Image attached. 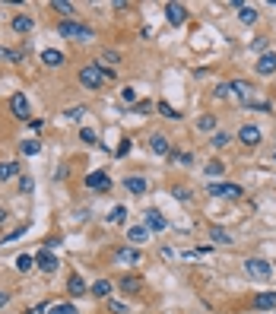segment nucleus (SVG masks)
I'll use <instances>...</instances> for the list:
<instances>
[{"label":"nucleus","mask_w":276,"mask_h":314,"mask_svg":"<svg viewBox=\"0 0 276 314\" xmlns=\"http://www.w3.org/2000/svg\"><path fill=\"white\" fill-rule=\"evenodd\" d=\"M124 190H130V194H146V178H140V175H134V178H124Z\"/></svg>","instance_id":"obj_15"},{"label":"nucleus","mask_w":276,"mask_h":314,"mask_svg":"<svg viewBox=\"0 0 276 314\" xmlns=\"http://www.w3.org/2000/svg\"><path fill=\"white\" fill-rule=\"evenodd\" d=\"M238 140H242L245 146H257V143H260V127H254V124H245L242 130H238Z\"/></svg>","instance_id":"obj_11"},{"label":"nucleus","mask_w":276,"mask_h":314,"mask_svg":"<svg viewBox=\"0 0 276 314\" xmlns=\"http://www.w3.org/2000/svg\"><path fill=\"white\" fill-rule=\"evenodd\" d=\"M42 64H48V67H61V64H64V54L57 51V48H45V51H42Z\"/></svg>","instance_id":"obj_16"},{"label":"nucleus","mask_w":276,"mask_h":314,"mask_svg":"<svg viewBox=\"0 0 276 314\" xmlns=\"http://www.w3.org/2000/svg\"><path fill=\"white\" fill-rule=\"evenodd\" d=\"M165 19H169L172 26H184L187 7H184V4H165Z\"/></svg>","instance_id":"obj_6"},{"label":"nucleus","mask_w":276,"mask_h":314,"mask_svg":"<svg viewBox=\"0 0 276 314\" xmlns=\"http://www.w3.org/2000/svg\"><path fill=\"white\" fill-rule=\"evenodd\" d=\"M19 190H22V194H32V190H35V178L22 175V178H19Z\"/></svg>","instance_id":"obj_36"},{"label":"nucleus","mask_w":276,"mask_h":314,"mask_svg":"<svg viewBox=\"0 0 276 314\" xmlns=\"http://www.w3.org/2000/svg\"><path fill=\"white\" fill-rule=\"evenodd\" d=\"M10 111H13V117H19V121H29V99L22 92H16L13 99H10Z\"/></svg>","instance_id":"obj_7"},{"label":"nucleus","mask_w":276,"mask_h":314,"mask_svg":"<svg viewBox=\"0 0 276 314\" xmlns=\"http://www.w3.org/2000/svg\"><path fill=\"white\" fill-rule=\"evenodd\" d=\"M48 314H76V308L70 301H61V305H48Z\"/></svg>","instance_id":"obj_29"},{"label":"nucleus","mask_w":276,"mask_h":314,"mask_svg":"<svg viewBox=\"0 0 276 314\" xmlns=\"http://www.w3.org/2000/svg\"><path fill=\"white\" fill-rule=\"evenodd\" d=\"M4 222H7V213H4V210H0V225H4Z\"/></svg>","instance_id":"obj_52"},{"label":"nucleus","mask_w":276,"mask_h":314,"mask_svg":"<svg viewBox=\"0 0 276 314\" xmlns=\"http://www.w3.org/2000/svg\"><path fill=\"white\" fill-rule=\"evenodd\" d=\"M32 29H35V19H32V16H13V32L29 35Z\"/></svg>","instance_id":"obj_18"},{"label":"nucleus","mask_w":276,"mask_h":314,"mask_svg":"<svg viewBox=\"0 0 276 314\" xmlns=\"http://www.w3.org/2000/svg\"><path fill=\"white\" fill-rule=\"evenodd\" d=\"M149 149H152V155H172V143H169L165 134H155L149 140Z\"/></svg>","instance_id":"obj_12"},{"label":"nucleus","mask_w":276,"mask_h":314,"mask_svg":"<svg viewBox=\"0 0 276 314\" xmlns=\"http://www.w3.org/2000/svg\"><path fill=\"white\" fill-rule=\"evenodd\" d=\"M254 308H257V311H273V308H276V292H260V295H254Z\"/></svg>","instance_id":"obj_14"},{"label":"nucleus","mask_w":276,"mask_h":314,"mask_svg":"<svg viewBox=\"0 0 276 314\" xmlns=\"http://www.w3.org/2000/svg\"><path fill=\"white\" fill-rule=\"evenodd\" d=\"M245 105H251V108H257V111H270V102H260V99H248Z\"/></svg>","instance_id":"obj_44"},{"label":"nucleus","mask_w":276,"mask_h":314,"mask_svg":"<svg viewBox=\"0 0 276 314\" xmlns=\"http://www.w3.org/2000/svg\"><path fill=\"white\" fill-rule=\"evenodd\" d=\"M7 301H10V295H7V292H0V308H4Z\"/></svg>","instance_id":"obj_51"},{"label":"nucleus","mask_w":276,"mask_h":314,"mask_svg":"<svg viewBox=\"0 0 276 314\" xmlns=\"http://www.w3.org/2000/svg\"><path fill=\"white\" fill-rule=\"evenodd\" d=\"M121 102L124 105H137V92L134 89H121Z\"/></svg>","instance_id":"obj_41"},{"label":"nucleus","mask_w":276,"mask_h":314,"mask_svg":"<svg viewBox=\"0 0 276 314\" xmlns=\"http://www.w3.org/2000/svg\"><path fill=\"white\" fill-rule=\"evenodd\" d=\"M159 111H162V117H169V121H178V117H181V114H178L169 102H159Z\"/></svg>","instance_id":"obj_34"},{"label":"nucleus","mask_w":276,"mask_h":314,"mask_svg":"<svg viewBox=\"0 0 276 314\" xmlns=\"http://www.w3.org/2000/svg\"><path fill=\"white\" fill-rule=\"evenodd\" d=\"M80 140L86 143V146H95V143H99V140H95V134H92L89 127H83V130H80Z\"/></svg>","instance_id":"obj_39"},{"label":"nucleus","mask_w":276,"mask_h":314,"mask_svg":"<svg viewBox=\"0 0 276 314\" xmlns=\"http://www.w3.org/2000/svg\"><path fill=\"white\" fill-rule=\"evenodd\" d=\"M89 292H92L95 298H108V295H111V283H108V280H95Z\"/></svg>","instance_id":"obj_21"},{"label":"nucleus","mask_w":276,"mask_h":314,"mask_svg":"<svg viewBox=\"0 0 276 314\" xmlns=\"http://www.w3.org/2000/svg\"><path fill=\"white\" fill-rule=\"evenodd\" d=\"M86 187L89 190H111V178L105 172H89L86 175Z\"/></svg>","instance_id":"obj_8"},{"label":"nucleus","mask_w":276,"mask_h":314,"mask_svg":"<svg viewBox=\"0 0 276 314\" xmlns=\"http://www.w3.org/2000/svg\"><path fill=\"white\" fill-rule=\"evenodd\" d=\"M146 238H149V228H146V225H134V228H127V241H134V245H143Z\"/></svg>","instance_id":"obj_19"},{"label":"nucleus","mask_w":276,"mask_h":314,"mask_svg":"<svg viewBox=\"0 0 276 314\" xmlns=\"http://www.w3.org/2000/svg\"><path fill=\"white\" fill-rule=\"evenodd\" d=\"M232 95V86L229 83H222V86H216V99H229Z\"/></svg>","instance_id":"obj_45"},{"label":"nucleus","mask_w":276,"mask_h":314,"mask_svg":"<svg viewBox=\"0 0 276 314\" xmlns=\"http://www.w3.org/2000/svg\"><path fill=\"white\" fill-rule=\"evenodd\" d=\"M251 48H254L257 54H267V38H254V42H251Z\"/></svg>","instance_id":"obj_46"},{"label":"nucleus","mask_w":276,"mask_h":314,"mask_svg":"<svg viewBox=\"0 0 276 314\" xmlns=\"http://www.w3.org/2000/svg\"><path fill=\"white\" fill-rule=\"evenodd\" d=\"M26 228H29V225H26V222H22L19 228H13V232H10V235H7L4 241H0V245H10V241H16V238H22V235H26Z\"/></svg>","instance_id":"obj_35"},{"label":"nucleus","mask_w":276,"mask_h":314,"mask_svg":"<svg viewBox=\"0 0 276 314\" xmlns=\"http://www.w3.org/2000/svg\"><path fill=\"white\" fill-rule=\"evenodd\" d=\"M0 57H4V60H13V64H22L26 51H10V48H0Z\"/></svg>","instance_id":"obj_30"},{"label":"nucleus","mask_w":276,"mask_h":314,"mask_svg":"<svg viewBox=\"0 0 276 314\" xmlns=\"http://www.w3.org/2000/svg\"><path fill=\"white\" fill-rule=\"evenodd\" d=\"M83 114H86V108H83V105H76V108H67V121H80Z\"/></svg>","instance_id":"obj_40"},{"label":"nucleus","mask_w":276,"mask_h":314,"mask_svg":"<svg viewBox=\"0 0 276 314\" xmlns=\"http://www.w3.org/2000/svg\"><path fill=\"white\" fill-rule=\"evenodd\" d=\"M105 80H111V70H105L99 60H95V64H86V67L80 70V83L86 89H102Z\"/></svg>","instance_id":"obj_1"},{"label":"nucleus","mask_w":276,"mask_h":314,"mask_svg":"<svg viewBox=\"0 0 276 314\" xmlns=\"http://www.w3.org/2000/svg\"><path fill=\"white\" fill-rule=\"evenodd\" d=\"M114 257H117V263H140V251L137 248H121Z\"/></svg>","instance_id":"obj_20"},{"label":"nucleus","mask_w":276,"mask_h":314,"mask_svg":"<svg viewBox=\"0 0 276 314\" xmlns=\"http://www.w3.org/2000/svg\"><path fill=\"white\" fill-rule=\"evenodd\" d=\"M169 159L172 162H181V165H190V162H194V155H190V152H172Z\"/></svg>","instance_id":"obj_38"},{"label":"nucleus","mask_w":276,"mask_h":314,"mask_svg":"<svg viewBox=\"0 0 276 314\" xmlns=\"http://www.w3.org/2000/svg\"><path fill=\"white\" fill-rule=\"evenodd\" d=\"M210 238L216 241V245H232V235L225 232V228H219V225H213V228H210Z\"/></svg>","instance_id":"obj_24"},{"label":"nucleus","mask_w":276,"mask_h":314,"mask_svg":"<svg viewBox=\"0 0 276 314\" xmlns=\"http://www.w3.org/2000/svg\"><path fill=\"white\" fill-rule=\"evenodd\" d=\"M127 219V210L124 207H114L111 213H108V222H124Z\"/></svg>","instance_id":"obj_37"},{"label":"nucleus","mask_w":276,"mask_h":314,"mask_svg":"<svg viewBox=\"0 0 276 314\" xmlns=\"http://www.w3.org/2000/svg\"><path fill=\"white\" fill-rule=\"evenodd\" d=\"M143 225H146L149 232H165V228H169V219H165L159 210H149L146 219H143Z\"/></svg>","instance_id":"obj_9"},{"label":"nucleus","mask_w":276,"mask_h":314,"mask_svg":"<svg viewBox=\"0 0 276 314\" xmlns=\"http://www.w3.org/2000/svg\"><path fill=\"white\" fill-rule=\"evenodd\" d=\"M130 152V140H121V146H117V155H127Z\"/></svg>","instance_id":"obj_48"},{"label":"nucleus","mask_w":276,"mask_h":314,"mask_svg":"<svg viewBox=\"0 0 276 314\" xmlns=\"http://www.w3.org/2000/svg\"><path fill=\"white\" fill-rule=\"evenodd\" d=\"M149 108H152L149 102H137V105H134V111H149Z\"/></svg>","instance_id":"obj_49"},{"label":"nucleus","mask_w":276,"mask_h":314,"mask_svg":"<svg viewBox=\"0 0 276 314\" xmlns=\"http://www.w3.org/2000/svg\"><path fill=\"white\" fill-rule=\"evenodd\" d=\"M35 263H38V270H45V273H54L57 267H61V263H57V257L51 254V251H38V254H35Z\"/></svg>","instance_id":"obj_10"},{"label":"nucleus","mask_w":276,"mask_h":314,"mask_svg":"<svg viewBox=\"0 0 276 314\" xmlns=\"http://www.w3.org/2000/svg\"><path fill=\"white\" fill-rule=\"evenodd\" d=\"M207 190H210L213 197H229V200H238V197L245 194V187H242V184H232V181H222V184H210Z\"/></svg>","instance_id":"obj_4"},{"label":"nucleus","mask_w":276,"mask_h":314,"mask_svg":"<svg viewBox=\"0 0 276 314\" xmlns=\"http://www.w3.org/2000/svg\"><path fill=\"white\" fill-rule=\"evenodd\" d=\"M121 292H130V295H137V292H143V280L140 276H121Z\"/></svg>","instance_id":"obj_13"},{"label":"nucleus","mask_w":276,"mask_h":314,"mask_svg":"<svg viewBox=\"0 0 276 314\" xmlns=\"http://www.w3.org/2000/svg\"><path fill=\"white\" fill-rule=\"evenodd\" d=\"M57 32H61L64 38H70V42H92V38H95L92 26H86V22H76V19H64L61 26H57Z\"/></svg>","instance_id":"obj_2"},{"label":"nucleus","mask_w":276,"mask_h":314,"mask_svg":"<svg viewBox=\"0 0 276 314\" xmlns=\"http://www.w3.org/2000/svg\"><path fill=\"white\" fill-rule=\"evenodd\" d=\"M229 86H232V92H235L242 102H248V99H251V86H248L245 80H235V83H229Z\"/></svg>","instance_id":"obj_23"},{"label":"nucleus","mask_w":276,"mask_h":314,"mask_svg":"<svg viewBox=\"0 0 276 314\" xmlns=\"http://www.w3.org/2000/svg\"><path fill=\"white\" fill-rule=\"evenodd\" d=\"M175 197L178 200H190V190L187 187H175Z\"/></svg>","instance_id":"obj_47"},{"label":"nucleus","mask_w":276,"mask_h":314,"mask_svg":"<svg viewBox=\"0 0 276 314\" xmlns=\"http://www.w3.org/2000/svg\"><path fill=\"white\" fill-rule=\"evenodd\" d=\"M48 311V305H35V308H29V314H45Z\"/></svg>","instance_id":"obj_50"},{"label":"nucleus","mask_w":276,"mask_h":314,"mask_svg":"<svg viewBox=\"0 0 276 314\" xmlns=\"http://www.w3.org/2000/svg\"><path fill=\"white\" fill-rule=\"evenodd\" d=\"M254 70H257L260 76H273V73H276V51L260 54V57H257V64H254Z\"/></svg>","instance_id":"obj_5"},{"label":"nucleus","mask_w":276,"mask_h":314,"mask_svg":"<svg viewBox=\"0 0 276 314\" xmlns=\"http://www.w3.org/2000/svg\"><path fill=\"white\" fill-rule=\"evenodd\" d=\"M238 19H242V22H245V26H254V22H257V10L245 4L242 10H238Z\"/></svg>","instance_id":"obj_25"},{"label":"nucleus","mask_w":276,"mask_h":314,"mask_svg":"<svg viewBox=\"0 0 276 314\" xmlns=\"http://www.w3.org/2000/svg\"><path fill=\"white\" fill-rule=\"evenodd\" d=\"M207 175H213V178H219V175H225V162H219V159H213V162L207 165Z\"/></svg>","instance_id":"obj_33"},{"label":"nucleus","mask_w":276,"mask_h":314,"mask_svg":"<svg viewBox=\"0 0 276 314\" xmlns=\"http://www.w3.org/2000/svg\"><path fill=\"white\" fill-rule=\"evenodd\" d=\"M102 60L105 64H121V54L117 51H102Z\"/></svg>","instance_id":"obj_42"},{"label":"nucleus","mask_w":276,"mask_h":314,"mask_svg":"<svg viewBox=\"0 0 276 314\" xmlns=\"http://www.w3.org/2000/svg\"><path fill=\"white\" fill-rule=\"evenodd\" d=\"M32 263H35V257L19 254V257H16V270H19V273H29V270H32Z\"/></svg>","instance_id":"obj_31"},{"label":"nucleus","mask_w":276,"mask_h":314,"mask_svg":"<svg viewBox=\"0 0 276 314\" xmlns=\"http://www.w3.org/2000/svg\"><path fill=\"white\" fill-rule=\"evenodd\" d=\"M51 10H57L61 16H73V4H67V0H51Z\"/></svg>","instance_id":"obj_28"},{"label":"nucleus","mask_w":276,"mask_h":314,"mask_svg":"<svg viewBox=\"0 0 276 314\" xmlns=\"http://www.w3.org/2000/svg\"><path fill=\"white\" fill-rule=\"evenodd\" d=\"M38 152H42L38 140H26V143H22V155H38Z\"/></svg>","instance_id":"obj_32"},{"label":"nucleus","mask_w":276,"mask_h":314,"mask_svg":"<svg viewBox=\"0 0 276 314\" xmlns=\"http://www.w3.org/2000/svg\"><path fill=\"white\" fill-rule=\"evenodd\" d=\"M197 130H203V134H216V114H203L197 121Z\"/></svg>","instance_id":"obj_26"},{"label":"nucleus","mask_w":276,"mask_h":314,"mask_svg":"<svg viewBox=\"0 0 276 314\" xmlns=\"http://www.w3.org/2000/svg\"><path fill=\"white\" fill-rule=\"evenodd\" d=\"M19 175V162H0V181H10Z\"/></svg>","instance_id":"obj_22"},{"label":"nucleus","mask_w":276,"mask_h":314,"mask_svg":"<svg viewBox=\"0 0 276 314\" xmlns=\"http://www.w3.org/2000/svg\"><path fill=\"white\" fill-rule=\"evenodd\" d=\"M67 289H70V295H73V298L86 295V283H83V276H80V273H73V276L67 280Z\"/></svg>","instance_id":"obj_17"},{"label":"nucleus","mask_w":276,"mask_h":314,"mask_svg":"<svg viewBox=\"0 0 276 314\" xmlns=\"http://www.w3.org/2000/svg\"><path fill=\"white\" fill-rule=\"evenodd\" d=\"M210 143H213V149H222V146H229V143H232V137H229V130H216Z\"/></svg>","instance_id":"obj_27"},{"label":"nucleus","mask_w":276,"mask_h":314,"mask_svg":"<svg viewBox=\"0 0 276 314\" xmlns=\"http://www.w3.org/2000/svg\"><path fill=\"white\" fill-rule=\"evenodd\" d=\"M245 273H248L254 283H267L270 276H273V267H270L267 260H260V257H248V260H245Z\"/></svg>","instance_id":"obj_3"},{"label":"nucleus","mask_w":276,"mask_h":314,"mask_svg":"<svg viewBox=\"0 0 276 314\" xmlns=\"http://www.w3.org/2000/svg\"><path fill=\"white\" fill-rule=\"evenodd\" d=\"M108 311L111 314H127V305L124 301H108Z\"/></svg>","instance_id":"obj_43"}]
</instances>
